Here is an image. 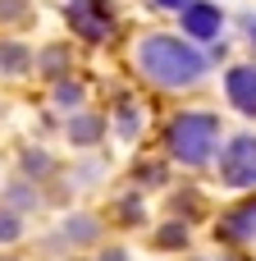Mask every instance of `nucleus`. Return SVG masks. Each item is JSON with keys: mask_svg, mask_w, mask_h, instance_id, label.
Listing matches in <instances>:
<instances>
[{"mask_svg": "<svg viewBox=\"0 0 256 261\" xmlns=\"http://www.w3.org/2000/svg\"><path fill=\"white\" fill-rule=\"evenodd\" d=\"M215 142H220L215 110H183L165 124V151H169V161H179L188 170H202L215 156Z\"/></svg>", "mask_w": 256, "mask_h": 261, "instance_id": "f03ea898", "label": "nucleus"}, {"mask_svg": "<svg viewBox=\"0 0 256 261\" xmlns=\"http://www.w3.org/2000/svg\"><path fill=\"white\" fill-rule=\"evenodd\" d=\"M18 165H23V174H27V179H32V174H37V179H46V174L55 170V165H50V156H46V151H32V147L18 156Z\"/></svg>", "mask_w": 256, "mask_h": 261, "instance_id": "dca6fc26", "label": "nucleus"}, {"mask_svg": "<svg viewBox=\"0 0 256 261\" xmlns=\"http://www.w3.org/2000/svg\"><path fill=\"white\" fill-rule=\"evenodd\" d=\"M137 184H142V188H160V184H165V165H160V161H142V165H137Z\"/></svg>", "mask_w": 256, "mask_h": 261, "instance_id": "6ab92c4d", "label": "nucleus"}, {"mask_svg": "<svg viewBox=\"0 0 256 261\" xmlns=\"http://www.w3.org/2000/svg\"><path fill=\"white\" fill-rule=\"evenodd\" d=\"M101 133H105V119L101 115L73 110V119H69V142L73 147H92V142H101Z\"/></svg>", "mask_w": 256, "mask_h": 261, "instance_id": "1a4fd4ad", "label": "nucleus"}, {"mask_svg": "<svg viewBox=\"0 0 256 261\" xmlns=\"http://www.w3.org/2000/svg\"><path fill=\"white\" fill-rule=\"evenodd\" d=\"M55 106H60V110H78V106H82V83H73L69 73L55 78Z\"/></svg>", "mask_w": 256, "mask_h": 261, "instance_id": "f8f14e48", "label": "nucleus"}, {"mask_svg": "<svg viewBox=\"0 0 256 261\" xmlns=\"http://www.w3.org/2000/svg\"><path fill=\"white\" fill-rule=\"evenodd\" d=\"M5 202H9V206H18V211H32V206H41V193H37V188H27V179H14V184H9V193H5Z\"/></svg>", "mask_w": 256, "mask_h": 261, "instance_id": "ddd939ff", "label": "nucleus"}, {"mask_svg": "<svg viewBox=\"0 0 256 261\" xmlns=\"http://www.w3.org/2000/svg\"><path fill=\"white\" fill-rule=\"evenodd\" d=\"M32 69H37V50L18 37H5L0 41V73L5 78H27Z\"/></svg>", "mask_w": 256, "mask_h": 261, "instance_id": "6e6552de", "label": "nucleus"}, {"mask_svg": "<svg viewBox=\"0 0 256 261\" xmlns=\"http://www.w3.org/2000/svg\"><path fill=\"white\" fill-rule=\"evenodd\" d=\"M243 28H247V41H252V50H256V18H252V14L243 18Z\"/></svg>", "mask_w": 256, "mask_h": 261, "instance_id": "5701e85b", "label": "nucleus"}, {"mask_svg": "<svg viewBox=\"0 0 256 261\" xmlns=\"http://www.w3.org/2000/svg\"><path fill=\"white\" fill-rule=\"evenodd\" d=\"M96 261H128V252H124V248H105Z\"/></svg>", "mask_w": 256, "mask_h": 261, "instance_id": "412c9836", "label": "nucleus"}, {"mask_svg": "<svg viewBox=\"0 0 256 261\" xmlns=\"http://www.w3.org/2000/svg\"><path fill=\"white\" fill-rule=\"evenodd\" d=\"M224 28V9L215 0H188L183 5V37L192 41H215Z\"/></svg>", "mask_w": 256, "mask_h": 261, "instance_id": "39448f33", "label": "nucleus"}, {"mask_svg": "<svg viewBox=\"0 0 256 261\" xmlns=\"http://www.w3.org/2000/svg\"><path fill=\"white\" fill-rule=\"evenodd\" d=\"M23 239V211L18 206H0V243H18Z\"/></svg>", "mask_w": 256, "mask_h": 261, "instance_id": "4468645a", "label": "nucleus"}, {"mask_svg": "<svg viewBox=\"0 0 256 261\" xmlns=\"http://www.w3.org/2000/svg\"><path fill=\"white\" fill-rule=\"evenodd\" d=\"M69 243H92L96 234H101V225H96V216H87V211H78V216H69L64 220V229H60Z\"/></svg>", "mask_w": 256, "mask_h": 261, "instance_id": "9b49d317", "label": "nucleus"}, {"mask_svg": "<svg viewBox=\"0 0 256 261\" xmlns=\"http://www.w3.org/2000/svg\"><path fill=\"white\" fill-rule=\"evenodd\" d=\"M64 18H69L73 37H82L87 46H105V41H115V14H110V0H69V5H64Z\"/></svg>", "mask_w": 256, "mask_h": 261, "instance_id": "7ed1b4c3", "label": "nucleus"}, {"mask_svg": "<svg viewBox=\"0 0 256 261\" xmlns=\"http://www.w3.org/2000/svg\"><path fill=\"white\" fill-rule=\"evenodd\" d=\"M119 133H124V138H133V133H137V110H133V101H124V106H119Z\"/></svg>", "mask_w": 256, "mask_h": 261, "instance_id": "aec40b11", "label": "nucleus"}, {"mask_svg": "<svg viewBox=\"0 0 256 261\" xmlns=\"http://www.w3.org/2000/svg\"><path fill=\"white\" fill-rule=\"evenodd\" d=\"M151 5H156V9H179V14H183V5H188V0H151Z\"/></svg>", "mask_w": 256, "mask_h": 261, "instance_id": "4be33fe9", "label": "nucleus"}, {"mask_svg": "<svg viewBox=\"0 0 256 261\" xmlns=\"http://www.w3.org/2000/svg\"><path fill=\"white\" fill-rule=\"evenodd\" d=\"M206 64H211V60L192 46V37L151 32V37H142V46H137V69H142V78H151V83L165 87V92L197 87L202 73H206Z\"/></svg>", "mask_w": 256, "mask_h": 261, "instance_id": "f257e3e1", "label": "nucleus"}, {"mask_svg": "<svg viewBox=\"0 0 256 261\" xmlns=\"http://www.w3.org/2000/svg\"><path fill=\"white\" fill-rule=\"evenodd\" d=\"M73 261H82V257H73Z\"/></svg>", "mask_w": 256, "mask_h": 261, "instance_id": "a878e982", "label": "nucleus"}, {"mask_svg": "<svg viewBox=\"0 0 256 261\" xmlns=\"http://www.w3.org/2000/svg\"><path fill=\"white\" fill-rule=\"evenodd\" d=\"M220 184L224 188H256V138L238 133L220 151Z\"/></svg>", "mask_w": 256, "mask_h": 261, "instance_id": "20e7f679", "label": "nucleus"}, {"mask_svg": "<svg viewBox=\"0 0 256 261\" xmlns=\"http://www.w3.org/2000/svg\"><path fill=\"white\" fill-rule=\"evenodd\" d=\"M142 220H147V216H142V197H137V193H128V197L119 202V225H128V229H133V225H142Z\"/></svg>", "mask_w": 256, "mask_h": 261, "instance_id": "a211bd4d", "label": "nucleus"}, {"mask_svg": "<svg viewBox=\"0 0 256 261\" xmlns=\"http://www.w3.org/2000/svg\"><path fill=\"white\" fill-rule=\"evenodd\" d=\"M0 261H14V257H0Z\"/></svg>", "mask_w": 256, "mask_h": 261, "instance_id": "b1692460", "label": "nucleus"}, {"mask_svg": "<svg viewBox=\"0 0 256 261\" xmlns=\"http://www.w3.org/2000/svg\"><path fill=\"white\" fill-rule=\"evenodd\" d=\"M215 239H224V243H256V197H247L243 206H234L215 225Z\"/></svg>", "mask_w": 256, "mask_h": 261, "instance_id": "0eeeda50", "label": "nucleus"}, {"mask_svg": "<svg viewBox=\"0 0 256 261\" xmlns=\"http://www.w3.org/2000/svg\"><path fill=\"white\" fill-rule=\"evenodd\" d=\"M156 248H165V252H169V248H188V225H183V220L160 225V229H156Z\"/></svg>", "mask_w": 256, "mask_h": 261, "instance_id": "2eb2a0df", "label": "nucleus"}, {"mask_svg": "<svg viewBox=\"0 0 256 261\" xmlns=\"http://www.w3.org/2000/svg\"><path fill=\"white\" fill-rule=\"evenodd\" d=\"M37 73H46L50 83L64 78V73H73V69H69V46H46V50H37Z\"/></svg>", "mask_w": 256, "mask_h": 261, "instance_id": "9d476101", "label": "nucleus"}, {"mask_svg": "<svg viewBox=\"0 0 256 261\" xmlns=\"http://www.w3.org/2000/svg\"><path fill=\"white\" fill-rule=\"evenodd\" d=\"M27 18H32V0H0V28L27 23Z\"/></svg>", "mask_w": 256, "mask_h": 261, "instance_id": "f3484780", "label": "nucleus"}, {"mask_svg": "<svg viewBox=\"0 0 256 261\" xmlns=\"http://www.w3.org/2000/svg\"><path fill=\"white\" fill-rule=\"evenodd\" d=\"M224 96L238 115L256 119V64H234L224 73Z\"/></svg>", "mask_w": 256, "mask_h": 261, "instance_id": "423d86ee", "label": "nucleus"}, {"mask_svg": "<svg viewBox=\"0 0 256 261\" xmlns=\"http://www.w3.org/2000/svg\"><path fill=\"white\" fill-rule=\"evenodd\" d=\"M192 261H206V257H192Z\"/></svg>", "mask_w": 256, "mask_h": 261, "instance_id": "393cba45", "label": "nucleus"}]
</instances>
